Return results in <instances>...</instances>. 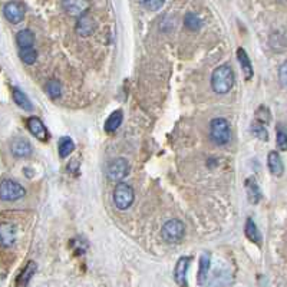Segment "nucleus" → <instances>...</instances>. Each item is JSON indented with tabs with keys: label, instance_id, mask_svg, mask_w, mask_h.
Here are the masks:
<instances>
[{
	"label": "nucleus",
	"instance_id": "6ab92c4d",
	"mask_svg": "<svg viewBox=\"0 0 287 287\" xmlns=\"http://www.w3.org/2000/svg\"><path fill=\"white\" fill-rule=\"evenodd\" d=\"M210 253H204L200 258V270H198V284H204L210 272Z\"/></svg>",
	"mask_w": 287,
	"mask_h": 287
},
{
	"label": "nucleus",
	"instance_id": "f257e3e1",
	"mask_svg": "<svg viewBox=\"0 0 287 287\" xmlns=\"http://www.w3.org/2000/svg\"><path fill=\"white\" fill-rule=\"evenodd\" d=\"M234 85V72L230 65L218 66L211 76V86L217 93H227Z\"/></svg>",
	"mask_w": 287,
	"mask_h": 287
},
{
	"label": "nucleus",
	"instance_id": "4468645a",
	"mask_svg": "<svg viewBox=\"0 0 287 287\" xmlns=\"http://www.w3.org/2000/svg\"><path fill=\"white\" fill-rule=\"evenodd\" d=\"M267 164H269V170L272 171L273 175H281L283 171H284V165H283V161L280 155L276 152V151H272L269 152V157H267Z\"/></svg>",
	"mask_w": 287,
	"mask_h": 287
},
{
	"label": "nucleus",
	"instance_id": "0eeeda50",
	"mask_svg": "<svg viewBox=\"0 0 287 287\" xmlns=\"http://www.w3.org/2000/svg\"><path fill=\"white\" fill-rule=\"evenodd\" d=\"M3 13L10 23L17 25L25 17V6L22 5L20 2H7L3 7Z\"/></svg>",
	"mask_w": 287,
	"mask_h": 287
},
{
	"label": "nucleus",
	"instance_id": "9d476101",
	"mask_svg": "<svg viewBox=\"0 0 287 287\" xmlns=\"http://www.w3.org/2000/svg\"><path fill=\"white\" fill-rule=\"evenodd\" d=\"M28 128L30 131V134L33 136H36L37 139L40 141H46L49 138V134L45 128L43 122L37 118V116H30L28 119Z\"/></svg>",
	"mask_w": 287,
	"mask_h": 287
},
{
	"label": "nucleus",
	"instance_id": "20e7f679",
	"mask_svg": "<svg viewBox=\"0 0 287 287\" xmlns=\"http://www.w3.org/2000/svg\"><path fill=\"white\" fill-rule=\"evenodd\" d=\"M135 198L134 188L127 182H118L114 190V202L119 210H127L132 206Z\"/></svg>",
	"mask_w": 287,
	"mask_h": 287
},
{
	"label": "nucleus",
	"instance_id": "f3484780",
	"mask_svg": "<svg viewBox=\"0 0 287 287\" xmlns=\"http://www.w3.org/2000/svg\"><path fill=\"white\" fill-rule=\"evenodd\" d=\"M12 95H13V100L16 102V105H17V107H20L22 109L29 111V112L33 109V107H32V102L29 100V98L26 96V93L22 92L20 89L13 88V89H12Z\"/></svg>",
	"mask_w": 287,
	"mask_h": 287
},
{
	"label": "nucleus",
	"instance_id": "5701e85b",
	"mask_svg": "<svg viewBox=\"0 0 287 287\" xmlns=\"http://www.w3.org/2000/svg\"><path fill=\"white\" fill-rule=\"evenodd\" d=\"M251 134L254 136H257L258 139H263V141H267L269 139V132L263 124L260 122H253L251 124Z\"/></svg>",
	"mask_w": 287,
	"mask_h": 287
},
{
	"label": "nucleus",
	"instance_id": "423d86ee",
	"mask_svg": "<svg viewBox=\"0 0 287 287\" xmlns=\"http://www.w3.org/2000/svg\"><path fill=\"white\" fill-rule=\"evenodd\" d=\"M129 172V164L125 158H116L114 161H111L108 164L107 175L111 181H118L121 182L122 179L128 175Z\"/></svg>",
	"mask_w": 287,
	"mask_h": 287
},
{
	"label": "nucleus",
	"instance_id": "c85d7f7f",
	"mask_svg": "<svg viewBox=\"0 0 287 287\" xmlns=\"http://www.w3.org/2000/svg\"><path fill=\"white\" fill-rule=\"evenodd\" d=\"M279 80H280V84H281V85L286 86V88H287V60H286V62H283V64H281V66H280Z\"/></svg>",
	"mask_w": 287,
	"mask_h": 287
},
{
	"label": "nucleus",
	"instance_id": "2eb2a0df",
	"mask_svg": "<svg viewBox=\"0 0 287 287\" xmlns=\"http://www.w3.org/2000/svg\"><path fill=\"white\" fill-rule=\"evenodd\" d=\"M245 190H247V195H249V201L251 204H257L258 201L261 200V191L258 188L257 181L254 177H250L245 181Z\"/></svg>",
	"mask_w": 287,
	"mask_h": 287
},
{
	"label": "nucleus",
	"instance_id": "dca6fc26",
	"mask_svg": "<svg viewBox=\"0 0 287 287\" xmlns=\"http://www.w3.org/2000/svg\"><path fill=\"white\" fill-rule=\"evenodd\" d=\"M16 42L19 45L20 49H29V48H33V43H35V35L32 30L29 29H23L20 30L17 35H16Z\"/></svg>",
	"mask_w": 287,
	"mask_h": 287
},
{
	"label": "nucleus",
	"instance_id": "4be33fe9",
	"mask_svg": "<svg viewBox=\"0 0 287 287\" xmlns=\"http://www.w3.org/2000/svg\"><path fill=\"white\" fill-rule=\"evenodd\" d=\"M45 89L52 99H59L60 95H62V86H60V82L56 79H49L45 85Z\"/></svg>",
	"mask_w": 287,
	"mask_h": 287
},
{
	"label": "nucleus",
	"instance_id": "7ed1b4c3",
	"mask_svg": "<svg viewBox=\"0 0 287 287\" xmlns=\"http://www.w3.org/2000/svg\"><path fill=\"white\" fill-rule=\"evenodd\" d=\"M184 234H186V227H184L182 221H179L177 218L168 220L162 225V230H161L162 238H164L167 243L171 244L179 243L184 238Z\"/></svg>",
	"mask_w": 287,
	"mask_h": 287
},
{
	"label": "nucleus",
	"instance_id": "393cba45",
	"mask_svg": "<svg viewBox=\"0 0 287 287\" xmlns=\"http://www.w3.org/2000/svg\"><path fill=\"white\" fill-rule=\"evenodd\" d=\"M20 59L26 65H33L37 59V52L33 48H29V49H20Z\"/></svg>",
	"mask_w": 287,
	"mask_h": 287
},
{
	"label": "nucleus",
	"instance_id": "bb28decb",
	"mask_svg": "<svg viewBox=\"0 0 287 287\" xmlns=\"http://www.w3.org/2000/svg\"><path fill=\"white\" fill-rule=\"evenodd\" d=\"M277 147L279 150L287 151V134L281 129L277 131Z\"/></svg>",
	"mask_w": 287,
	"mask_h": 287
},
{
	"label": "nucleus",
	"instance_id": "6e6552de",
	"mask_svg": "<svg viewBox=\"0 0 287 287\" xmlns=\"http://www.w3.org/2000/svg\"><path fill=\"white\" fill-rule=\"evenodd\" d=\"M10 151L16 158H26L30 157L32 154V145L29 142L28 139L20 138V136H16L12 139L10 142Z\"/></svg>",
	"mask_w": 287,
	"mask_h": 287
},
{
	"label": "nucleus",
	"instance_id": "ddd939ff",
	"mask_svg": "<svg viewBox=\"0 0 287 287\" xmlns=\"http://www.w3.org/2000/svg\"><path fill=\"white\" fill-rule=\"evenodd\" d=\"M237 59H238L240 66H241V69H243L244 78L247 79V80H250V79L253 78V66H251L250 57H249L247 52H245L243 48H238V49H237Z\"/></svg>",
	"mask_w": 287,
	"mask_h": 287
},
{
	"label": "nucleus",
	"instance_id": "a878e982",
	"mask_svg": "<svg viewBox=\"0 0 287 287\" xmlns=\"http://www.w3.org/2000/svg\"><path fill=\"white\" fill-rule=\"evenodd\" d=\"M35 270H36V264L33 263V261H30V263L26 265V269L23 270V273H22V276H20L22 286H26V284H28V281L30 280V277L33 276Z\"/></svg>",
	"mask_w": 287,
	"mask_h": 287
},
{
	"label": "nucleus",
	"instance_id": "a211bd4d",
	"mask_svg": "<svg viewBox=\"0 0 287 287\" xmlns=\"http://www.w3.org/2000/svg\"><path fill=\"white\" fill-rule=\"evenodd\" d=\"M245 236L247 238L253 241V243L256 244H260L261 241V234H260V231H258L257 225H256V222L253 218H247V221H245Z\"/></svg>",
	"mask_w": 287,
	"mask_h": 287
},
{
	"label": "nucleus",
	"instance_id": "39448f33",
	"mask_svg": "<svg viewBox=\"0 0 287 287\" xmlns=\"http://www.w3.org/2000/svg\"><path fill=\"white\" fill-rule=\"evenodd\" d=\"M26 194V190L16 181L3 179L0 186V197L3 201H16Z\"/></svg>",
	"mask_w": 287,
	"mask_h": 287
},
{
	"label": "nucleus",
	"instance_id": "412c9836",
	"mask_svg": "<svg viewBox=\"0 0 287 287\" xmlns=\"http://www.w3.org/2000/svg\"><path fill=\"white\" fill-rule=\"evenodd\" d=\"M122 119H124V115H122L121 111H115L112 114L108 116L107 122H105V131L107 132H114L116 129L119 128V125L122 124Z\"/></svg>",
	"mask_w": 287,
	"mask_h": 287
},
{
	"label": "nucleus",
	"instance_id": "cd10ccee",
	"mask_svg": "<svg viewBox=\"0 0 287 287\" xmlns=\"http://www.w3.org/2000/svg\"><path fill=\"white\" fill-rule=\"evenodd\" d=\"M145 9L148 10H159L161 7L164 6V2H159V0H148V2H141Z\"/></svg>",
	"mask_w": 287,
	"mask_h": 287
},
{
	"label": "nucleus",
	"instance_id": "9b49d317",
	"mask_svg": "<svg viewBox=\"0 0 287 287\" xmlns=\"http://www.w3.org/2000/svg\"><path fill=\"white\" fill-rule=\"evenodd\" d=\"M190 261L191 257H181L178 260V263L175 265V270H174V277L175 281L178 283L179 286H187V272H188V267H190Z\"/></svg>",
	"mask_w": 287,
	"mask_h": 287
},
{
	"label": "nucleus",
	"instance_id": "f8f14e48",
	"mask_svg": "<svg viewBox=\"0 0 287 287\" xmlns=\"http://www.w3.org/2000/svg\"><path fill=\"white\" fill-rule=\"evenodd\" d=\"M16 241V229H14L13 224H7L3 222L2 224V229H0V243L5 249L12 247Z\"/></svg>",
	"mask_w": 287,
	"mask_h": 287
},
{
	"label": "nucleus",
	"instance_id": "f03ea898",
	"mask_svg": "<svg viewBox=\"0 0 287 287\" xmlns=\"http://www.w3.org/2000/svg\"><path fill=\"white\" fill-rule=\"evenodd\" d=\"M210 135L217 145H225L231 138L230 124L224 118H215L210 124Z\"/></svg>",
	"mask_w": 287,
	"mask_h": 287
},
{
	"label": "nucleus",
	"instance_id": "1a4fd4ad",
	"mask_svg": "<svg viewBox=\"0 0 287 287\" xmlns=\"http://www.w3.org/2000/svg\"><path fill=\"white\" fill-rule=\"evenodd\" d=\"M96 29V23L93 22V19L88 13H84L82 16H79L78 23H76V32L79 35L84 36H91Z\"/></svg>",
	"mask_w": 287,
	"mask_h": 287
},
{
	"label": "nucleus",
	"instance_id": "aec40b11",
	"mask_svg": "<svg viewBox=\"0 0 287 287\" xmlns=\"http://www.w3.org/2000/svg\"><path fill=\"white\" fill-rule=\"evenodd\" d=\"M57 150H59V155L60 158H66L71 155L73 150H75V144L72 141L69 136H62L59 139V144H57Z\"/></svg>",
	"mask_w": 287,
	"mask_h": 287
},
{
	"label": "nucleus",
	"instance_id": "b1692460",
	"mask_svg": "<svg viewBox=\"0 0 287 287\" xmlns=\"http://www.w3.org/2000/svg\"><path fill=\"white\" fill-rule=\"evenodd\" d=\"M184 25L190 30H200L201 26H202V22H201V19L197 14L188 13L186 16V19H184Z\"/></svg>",
	"mask_w": 287,
	"mask_h": 287
}]
</instances>
